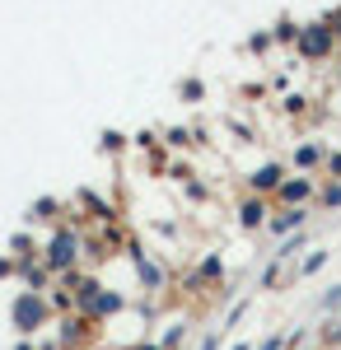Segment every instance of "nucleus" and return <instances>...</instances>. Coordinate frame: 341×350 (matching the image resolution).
Returning <instances> with one entry per match:
<instances>
[{
    "label": "nucleus",
    "instance_id": "nucleus-25",
    "mask_svg": "<svg viewBox=\"0 0 341 350\" xmlns=\"http://www.w3.org/2000/svg\"><path fill=\"white\" fill-rule=\"evenodd\" d=\"M234 350H248V346H234Z\"/></svg>",
    "mask_w": 341,
    "mask_h": 350
},
{
    "label": "nucleus",
    "instance_id": "nucleus-10",
    "mask_svg": "<svg viewBox=\"0 0 341 350\" xmlns=\"http://www.w3.org/2000/svg\"><path fill=\"white\" fill-rule=\"evenodd\" d=\"M220 275H225V262H220V257H206L201 267L192 271V285L201 290V285H210V280H220Z\"/></svg>",
    "mask_w": 341,
    "mask_h": 350
},
{
    "label": "nucleus",
    "instance_id": "nucleus-23",
    "mask_svg": "<svg viewBox=\"0 0 341 350\" xmlns=\"http://www.w3.org/2000/svg\"><path fill=\"white\" fill-rule=\"evenodd\" d=\"M136 350H164V346H136Z\"/></svg>",
    "mask_w": 341,
    "mask_h": 350
},
{
    "label": "nucleus",
    "instance_id": "nucleus-16",
    "mask_svg": "<svg viewBox=\"0 0 341 350\" xmlns=\"http://www.w3.org/2000/svg\"><path fill=\"white\" fill-rule=\"evenodd\" d=\"M323 262H327V252H314V257L299 267V275H314V271H323Z\"/></svg>",
    "mask_w": 341,
    "mask_h": 350
},
{
    "label": "nucleus",
    "instance_id": "nucleus-24",
    "mask_svg": "<svg viewBox=\"0 0 341 350\" xmlns=\"http://www.w3.org/2000/svg\"><path fill=\"white\" fill-rule=\"evenodd\" d=\"M14 350H33V346H28V341H24V346H14Z\"/></svg>",
    "mask_w": 341,
    "mask_h": 350
},
{
    "label": "nucleus",
    "instance_id": "nucleus-21",
    "mask_svg": "<svg viewBox=\"0 0 341 350\" xmlns=\"http://www.w3.org/2000/svg\"><path fill=\"white\" fill-rule=\"evenodd\" d=\"M332 33H341V10H337V14H332Z\"/></svg>",
    "mask_w": 341,
    "mask_h": 350
},
{
    "label": "nucleus",
    "instance_id": "nucleus-2",
    "mask_svg": "<svg viewBox=\"0 0 341 350\" xmlns=\"http://www.w3.org/2000/svg\"><path fill=\"white\" fill-rule=\"evenodd\" d=\"M47 308H52V304L38 295V290H24V295L14 299V308H10V323H14L19 336H33L38 327L47 323Z\"/></svg>",
    "mask_w": 341,
    "mask_h": 350
},
{
    "label": "nucleus",
    "instance_id": "nucleus-15",
    "mask_svg": "<svg viewBox=\"0 0 341 350\" xmlns=\"http://www.w3.org/2000/svg\"><path fill=\"white\" fill-rule=\"evenodd\" d=\"M294 159H299V163H304V168H309V163H318V159H323V150H318V145H304V150H299Z\"/></svg>",
    "mask_w": 341,
    "mask_h": 350
},
{
    "label": "nucleus",
    "instance_id": "nucleus-1",
    "mask_svg": "<svg viewBox=\"0 0 341 350\" xmlns=\"http://www.w3.org/2000/svg\"><path fill=\"white\" fill-rule=\"evenodd\" d=\"M79 247H84V243H79V234L61 224V229L52 234V243H47V252H42V267H47V271H56V275L75 271V262H79Z\"/></svg>",
    "mask_w": 341,
    "mask_h": 350
},
{
    "label": "nucleus",
    "instance_id": "nucleus-11",
    "mask_svg": "<svg viewBox=\"0 0 341 350\" xmlns=\"http://www.w3.org/2000/svg\"><path fill=\"white\" fill-rule=\"evenodd\" d=\"M19 275H24L28 290H42V280H47V267H38L33 257H24V262H19Z\"/></svg>",
    "mask_w": 341,
    "mask_h": 350
},
{
    "label": "nucleus",
    "instance_id": "nucleus-20",
    "mask_svg": "<svg viewBox=\"0 0 341 350\" xmlns=\"http://www.w3.org/2000/svg\"><path fill=\"white\" fill-rule=\"evenodd\" d=\"M10 271H14V262H5V257H0V275H10Z\"/></svg>",
    "mask_w": 341,
    "mask_h": 350
},
{
    "label": "nucleus",
    "instance_id": "nucleus-9",
    "mask_svg": "<svg viewBox=\"0 0 341 350\" xmlns=\"http://www.w3.org/2000/svg\"><path fill=\"white\" fill-rule=\"evenodd\" d=\"M238 224H243V229H262V224H266V201H243Z\"/></svg>",
    "mask_w": 341,
    "mask_h": 350
},
{
    "label": "nucleus",
    "instance_id": "nucleus-5",
    "mask_svg": "<svg viewBox=\"0 0 341 350\" xmlns=\"http://www.w3.org/2000/svg\"><path fill=\"white\" fill-rule=\"evenodd\" d=\"M253 191H281V183H286V173H281V163H266V168H257L253 178Z\"/></svg>",
    "mask_w": 341,
    "mask_h": 350
},
{
    "label": "nucleus",
    "instance_id": "nucleus-12",
    "mask_svg": "<svg viewBox=\"0 0 341 350\" xmlns=\"http://www.w3.org/2000/svg\"><path fill=\"white\" fill-rule=\"evenodd\" d=\"M323 346L341 350V318H327V323H323Z\"/></svg>",
    "mask_w": 341,
    "mask_h": 350
},
{
    "label": "nucleus",
    "instance_id": "nucleus-6",
    "mask_svg": "<svg viewBox=\"0 0 341 350\" xmlns=\"http://www.w3.org/2000/svg\"><path fill=\"white\" fill-rule=\"evenodd\" d=\"M286 206H299V201H309L314 196V183L309 178H290V183H281V191H276Z\"/></svg>",
    "mask_w": 341,
    "mask_h": 350
},
{
    "label": "nucleus",
    "instance_id": "nucleus-18",
    "mask_svg": "<svg viewBox=\"0 0 341 350\" xmlns=\"http://www.w3.org/2000/svg\"><path fill=\"white\" fill-rule=\"evenodd\" d=\"M323 206H341V183H337V187H327V191H323Z\"/></svg>",
    "mask_w": 341,
    "mask_h": 350
},
{
    "label": "nucleus",
    "instance_id": "nucleus-14",
    "mask_svg": "<svg viewBox=\"0 0 341 350\" xmlns=\"http://www.w3.org/2000/svg\"><path fill=\"white\" fill-rule=\"evenodd\" d=\"M52 215H56V201H52V196H42V201L33 206V215H28V219H52Z\"/></svg>",
    "mask_w": 341,
    "mask_h": 350
},
{
    "label": "nucleus",
    "instance_id": "nucleus-7",
    "mask_svg": "<svg viewBox=\"0 0 341 350\" xmlns=\"http://www.w3.org/2000/svg\"><path fill=\"white\" fill-rule=\"evenodd\" d=\"M136 252V271H140V280H145V290H164V271H159V262H150L140 247H131Z\"/></svg>",
    "mask_w": 341,
    "mask_h": 350
},
{
    "label": "nucleus",
    "instance_id": "nucleus-17",
    "mask_svg": "<svg viewBox=\"0 0 341 350\" xmlns=\"http://www.w3.org/2000/svg\"><path fill=\"white\" fill-rule=\"evenodd\" d=\"M323 308H327V313H337V308H341V285H337V290H327V295H323Z\"/></svg>",
    "mask_w": 341,
    "mask_h": 350
},
{
    "label": "nucleus",
    "instance_id": "nucleus-3",
    "mask_svg": "<svg viewBox=\"0 0 341 350\" xmlns=\"http://www.w3.org/2000/svg\"><path fill=\"white\" fill-rule=\"evenodd\" d=\"M332 38H337L332 24H309L304 33H299V52L304 56H327L332 52Z\"/></svg>",
    "mask_w": 341,
    "mask_h": 350
},
{
    "label": "nucleus",
    "instance_id": "nucleus-22",
    "mask_svg": "<svg viewBox=\"0 0 341 350\" xmlns=\"http://www.w3.org/2000/svg\"><path fill=\"white\" fill-rule=\"evenodd\" d=\"M332 173H341V154H332Z\"/></svg>",
    "mask_w": 341,
    "mask_h": 350
},
{
    "label": "nucleus",
    "instance_id": "nucleus-4",
    "mask_svg": "<svg viewBox=\"0 0 341 350\" xmlns=\"http://www.w3.org/2000/svg\"><path fill=\"white\" fill-rule=\"evenodd\" d=\"M94 336V323L84 318V313H66V323H61V341L66 346H84Z\"/></svg>",
    "mask_w": 341,
    "mask_h": 350
},
{
    "label": "nucleus",
    "instance_id": "nucleus-13",
    "mask_svg": "<svg viewBox=\"0 0 341 350\" xmlns=\"http://www.w3.org/2000/svg\"><path fill=\"white\" fill-rule=\"evenodd\" d=\"M84 206L94 211V219H112V206H103V201H99V196H89V191H84Z\"/></svg>",
    "mask_w": 341,
    "mask_h": 350
},
{
    "label": "nucleus",
    "instance_id": "nucleus-8",
    "mask_svg": "<svg viewBox=\"0 0 341 350\" xmlns=\"http://www.w3.org/2000/svg\"><path fill=\"white\" fill-rule=\"evenodd\" d=\"M299 224H304V211H299V206H286L276 219H266L271 234H290V229H299Z\"/></svg>",
    "mask_w": 341,
    "mask_h": 350
},
{
    "label": "nucleus",
    "instance_id": "nucleus-19",
    "mask_svg": "<svg viewBox=\"0 0 341 350\" xmlns=\"http://www.w3.org/2000/svg\"><path fill=\"white\" fill-rule=\"evenodd\" d=\"M257 350H281V336H271V341H262Z\"/></svg>",
    "mask_w": 341,
    "mask_h": 350
}]
</instances>
